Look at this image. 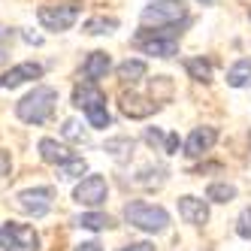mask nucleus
I'll return each mask as SVG.
<instances>
[{
    "label": "nucleus",
    "mask_w": 251,
    "mask_h": 251,
    "mask_svg": "<svg viewBox=\"0 0 251 251\" xmlns=\"http://www.w3.org/2000/svg\"><path fill=\"white\" fill-rule=\"evenodd\" d=\"M55 103H58V91L49 85H40L27 97H22V103L15 106V115L25 124H46L51 118V112H55Z\"/></svg>",
    "instance_id": "obj_1"
},
{
    "label": "nucleus",
    "mask_w": 251,
    "mask_h": 251,
    "mask_svg": "<svg viewBox=\"0 0 251 251\" xmlns=\"http://www.w3.org/2000/svg\"><path fill=\"white\" fill-rule=\"evenodd\" d=\"M73 106L88 115V124L97 130L109 127V112H106V94L97 88V82H82L73 91Z\"/></svg>",
    "instance_id": "obj_2"
},
{
    "label": "nucleus",
    "mask_w": 251,
    "mask_h": 251,
    "mask_svg": "<svg viewBox=\"0 0 251 251\" xmlns=\"http://www.w3.org/2000/svg\"><path fill=\"white\" fill-rule=\"evenodd\" d=\"M124 218H127L130 227H139L146 233H160V230H167V224H170L167 209H160L154 203H146V200L127 203V206H124Z\"/></svg>",
    "instance_id": "obj_3"
},
{
    "label": "nucleus",
    "mask_w": 251,
    "mask_h": 251,
    "mask_svg": "<svg viewBox=\"0 0 251 251\" xmlns=\"http://www.w3.org/2000/svg\"><path fill=\"white\" fill-rule=\"evenodd\" d=\"M136 46L146 51V55H154V58H173L178 51V37L176 30H167V27H142L136 33Z\"/></svg>",
    "instance_id": "obj_4"
},
{
    "label": "nucleus",
    "mask_w": 251,
    "mask_h": 251,
    "mask_svg": "<svg viewBox=\"0 0 251 251\" xmlns=\"http://www.w3.org/2000/svg\"><path fill=\"white\" fill-rule=\"evenodd\" d=\"M0 248L3 251H37L40 248V236H37L33 227L9 221V224L0 227Z\"/></svg>",
    "instance_id": "obj_5"
},
{
    "label": "nucleus",
    "mask_w": 251,
    "mask_h": 251,
    "mask_svg": "<svg viewBox=\"0 0 251 251\" xmlns=\"http://www.w3.org/2000/svg\"><path fill=\"white\" fill-rule=\"evenodd\" d=\"M188 15V6L182 0H154V3L142 12V25H154V27H170L178 19Z\"/></svg>",
    "instance_id": "obj_6"
},
{
    "label": "nucleus",
    "mask_w": 251,
    "mask_h": 251,
    "mask_svg": "<svg viewBox=\"0 0 251 251\" xmlns=\"http://www.w3.org/2000/svg\"><path fill=\"white\" fill-rule=\"evenodd\" d=\"M40 25L46 27V30H55V33H61V30H70L76 25V19H79V9L73 6V3H55V6H40Z\"/></svg>",
    "instance_id": "obj_7"
},
{
    "label": "nucleus",
    "mask_w": 251,
    "mask_h": 251,
    "mask_svg": "<svg viewBox=\"0 0 251 251\" xmlns=\"http://www.w3.org/2000/svg\"><path fill=\"white\" fill-rule=\"evenodd\" d=\"M51 200H55V191L51 188H27L15 197V206H19L25 215H33V218H43V215L51 209Z\"/></svg>",
    "instance_id": "obj_8"
},
{
    "label": "nucleus",
    "mask_w": 251,
    "mask_h": 251,
    "mask_svg": "<svg viewBox=\"0 0 251 251\" xmlns=\"http://www.w3.org/2000/svg\"><path fill=\"white\" fill-rule=\"evenodd\" d=\"M106 194H109V188H106V178L103 176H88V178H82V182L76 185V191H73L76 203L79 206H91V209H97V206L106 203Z\"/></svg>",
    "instance_id": "obj_9"
},
{
    "label": "nucleus",
    "mask_w": 251,
    "mask_h": 251,
    "mask_svg": "<svg viewBox=\"0 0 251 251\" xmlns=\"http://www.w3.org/2000/svg\"><path fill=\"white\" fill-rule=\"evenodd\" d=\"M215 139H218V130H215V127H197L188 136V142H185V154L188 157H203L215 146Z\"/></svg>",
    "instance_id": "obj_10"
},
{
    "label": "nucleus",
    "mask_w": 251,
    "mask_h": 251,
    "mask_svg": "<svg viewBox=\"0 0 251 251\" xmlns=\"http://www.w3.org/2000/svg\"><path fill=\"white\" fill-rule=\"evenodd\" d=\"M40 76H43V67H40V64H33V61H27V64H19V67L6 70V73L0 76V85H3V88H19L22 82L40 79Z\"/></svg>",
    "instance_id": "obj_11"
},
{
    "label": "nucleus",
    "mask_w": 251,
    "mask_h": 251,
    "mask_svg": "<svg viewBox=\"0 0 251 251\" xmlns=\"http://www.w3.org/2000/svg\"><path fill=\"white\" fill-rule=\"evenodd\" d=\"M118 106H121V112L127 115V118H149L157 109V103L139 97V94H121V103Z\"/></svg>",
    "instance_id": "obj_12"
},
{
    "label": "nucleus",
    "mask_w": 251,
    "mask_h": 251,
    "mask_svg": "<svg viewBox=\"0 0 251 251\" xmlns=\"http://www.w3.org/2000/svg\"><path fill=\"white\" fill-rule=\"evenodd\" d=\"M109 67H112V61H109L106 51H91L82 64V76H85V82H97L109 73Z\"/></svg>",
    "instance_id": "obj_13"
},
{
    "label": "nucleus",
    "mask_w": 251,
    "mask_h": 251,
    "mask_svg": "<svg viewBox=\"0 0 251 251\" xmlns=\"http://www.w3.org/2000/svg\"><path fill=\"white\" fill-rule=\"evenodd\" d=\"M178 215L188 221V224H206L209 221V206L197 197H182L178 200Z\"/></svg>",
    "instance_id": "obj_14"
},
{
    "label": "nucleus",
    "mask_w": 251,
    "mask_h": 251,
    "mask_svg": "<svg viewBox=\"0 0 251 251\" xmlns=\"http://www.w3.org/2000/svg\"><path fill=\"white\" fill-rule=\"evenodd\" d=\"M40 157L46 160V164H58V167H64L67 160H73L76 154L70 151L67 146H61V142H55V139H40Z\"/></svg>",
    "instance_id": "obj_15"
},
{
    "label": "nucleus",
    "mask_w": 251,
    "mask_h": 251,
    "mask_svg": "<svg viewBox=\"0 0 251 251\" xmlns=\"http://www.w3.org/2000/svg\"><path fill=\"white\" fill-rule=\"evenodd\" d=\"M227 85L230 88H245V85H251V58H242V61H236V64L227 70Z\"/></svg>",
    "instance_id": "obj_16"
},
{
    "label": "nucleus",
    "mask_w": 251,
    "mask_h": 251,
    "mask_svg": "<svg viewBox=\"0 0 251 251\" xmlns=\"http://www.w3.org/2000/svg\"><path fill=\"white\" fill-rule=\"evenodd\" d=\"M146 73H149L146 61H136V58H133V61L127 58V61L118 67V79H121V82H127V85H136L139 79H146Z\"/></svg>",
    "instance_id": "obj_17"
},
{
    "label": "nucleus",
    "mask_w": 251,
    "mask_h": 251,
    "mask_svg": "<svg viewBox=\"0 0 251 251\" xmlns=\"http://www.w3.org/2000/svg\"><path fill=\"white\" fill-rule=\"evenodd\" d=\"M185 70H188V76L197 79V82H209L212 79V64L206 58H188L185 61Z\"/></svg>",
    "instance_id": "obj_18"
},
{
    "label": "nucleus",
    "mask_w": 251,
    "mask_h": 251,
    "mask_svg": "<svg viewBox=\"0 0 251 251\" xmlns=\"http://www.w3.org/2000/svg\"><path fill=\"white\" fill-rule=\"evenodd\" d=\"M79 227H85V230H109L112 218L103 215V212H85V215H79Z\"/></svg>",
    "instance_id": "obj_19"
},
{
    "label": "nucleus",
    "mask_w": 251,
    "mask_h": 251,
    "mask_svg": "<svg viewBox=\"0 0 251 251\" xmlns=\"http://www.w3.org/2000/svg\"><path fill=\"white\" fill-rule=\"evenodd\" d=\"M206 197H209L212 203H230L233 197H236V188L227 185V182H215V185L206 188Z\"/></svg>",
    "instance_id": "obj_20"
},
{
    "label": "nucleus",
    "mask_w": 251,
    "mask_h": 251,
    "mask_svg": "<svg viewBox=\"0 0 251 251\" xmlns=\"http://www.w3.org/2000/svg\"><path fill=\"white\" fill-rule=\"evenodd\" d=\"M118 27V19H106V15H97V19L85 22V33H112Z\"/></svg>",
    "instance_id": "obj_21"
},
{
    "label": "nucleus",
    "mask_w": 251,
    "mask_h": 251,
    "mask_svg": "<svg viewBox=\"0 0 251 251\" xmlns=\"http://www.w3.org/2000/svg\"><path fill=\"white\" fill-rule=\"evenodd\" d=\"M106 151H109L115 160H124L133 151V142L130 139H109V142H106Z\"/></svg>",
    "instance_id": "obj_22"
},
{
    "label": "nucleus",
    "mask_w": 251,
    "mask_h": 251,
    "mask_svg": "<svg viewBox=\"0 0 251 251\" xmlns=\"http://www.w3.org/2000/svg\"><path fill=\"white\" fill-rule=\"evenodd\" d=\"M85 170H88L85 160H82V157H73V160H67L64 167H58V176H61V178H76V176H82Z\"/></svg>",
    "instance_id": "obj_23"
},
{
    "label": "nucleus",
    "mask_w": 251,
    "mask_h": 251,
    "mask_svg": "<svg viewBox=\"0 0 251 251\" xmlns=\"http://www.w3.org/2000/svg\"><path fill=\"white\" fill-rule=\"evenodd\" d=\"M151 94H154V103H157L160 97H170V94H173V82H170L167 76L151 79Z\"/></svg>",
    "instance_id": "obj_24"
},
{
    "label": "nucleus",
    "mask_w": 251,
    "mask_h": 251,
    "mask_svg": "<svg viewBox=\"0 0 251 251\" xmlns=\"http://www.w3.org/2000/svg\"><path fill=\"white\" fill-rule=\"evenodd\" d=\"M236 233L242 239H251V206L239 212V221H236Z\"/></svg>",
    "instance_id": "obj_25"
},
{
    "label": "nucleus",
    "mask_w": 251,
    "mask_h": 251,
    "mask_svg": "<svg viewBox=\"0 0 251 251\" xmlns=\"http://www.w3.org/2000/svg\"><path fill=\"white\" fill-rule=\"evenodd\" d=\"M61 133L67 136V139H73V142H79V139H85V130H82V124L79 121H64V127H61Z\"/></svg>",
    "instance_id": "obj_26"
},
{
    "label": "nucleus",
    "mask_w": 251,
    "mask_h": 251,
    "mask_svg": "<svg viewBox=\"0 0 251 251\" xmlns=\"http://www.w3.org/2000/svg\"><path fill=\"white\" fill-rule=\"evenodd\" d=\"M164 151H167V154H176V151H178V136H176V133H167V136H164Z\"/></svg>",
    "instance_id": "obj_27"
},
{
    "label": "nucleus",
    "mask_w": 251,
    "mask_h": 251,
    "mask_svg": "<svg viewBox=\"0 0 251 251\" xmlns=\"http://www.w3.org/2000/svg\"><path fill=\"white\" fill-rule=\"evenodd\" d=\"M9 170H12V157H9V151L0 149V176H6Z\"/></svg>",
    "instance_id": "obj_28"
},
{
    "label": "nucleus",
    "mask_w": 251,
    "mask_h": 251,
    "mask_svg": "<svg viewBox=\"0 0 251 251\" xmlns=\"http://www.w3.org/2000/svg\"><path fill=\"white\" fill-rule=\"evenodd\" d=\"M118 251H154V245L151 242H130V245L118 248Z\"/></svg>",
    "instance_id": "obj_29"
},
{
    "label": "nucleus",
    "mask_w": 251,
    "mask_h": 251,
    "mask_svg": "<svg viewBox=\"0 0 251 251\" xmlns=\"http://www.w3.org/2000/svg\"><path fill=\"white\" fill-rule=\"evenodd\" d=\"M76 251H103V245L100 242H82V245H76Z\"/></svg>",
    "instance_id": "obj_30"
},
{
    "label": "nucleus",
    "mask_w": 251,
    "mask_h": 251,
    "mask_svg": "<svg viewBox=\"0 0 251 251\" xmlns=\"http://www.w3.org/2000/svg\"><path fill=\"white\" fill-rule=\"evenodd\" d=\"M146 139H149L151 146H154V142H160V139H164V136H160V130H149V133H146Z\"/></svg>",
    "instance_id": "obj_31"
},
{
    "label": "nucleus",
    "mask_w": 251,
    "mask_h": 251,
    "mask_svg": "<svg viewBox=\"0 0 251 251\" xmlns=\"http://www.w3.org/2000/svg\"><path fill=\"white\" fill-rule=\"evenodd\" d=\"M200 3H212V0H200Z\"/></svg>",
    "instance_id": "obj_32"
},
{
    "label": "nucleus",
    "mask_w": 251,
    "mask_h": 251,
    "mask_svg": "<svg viewBox=\"0 0 251 251\" xmlns=\"http://www.w3.org/2000/svg\"><path fill=\"white\" fill-rule=\"evenodd\" d=\"M248 146H251V133H248Z\"/></svg>",
    "instance_id": "obj_33"
}]
</instances>
